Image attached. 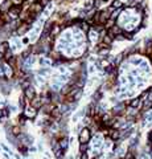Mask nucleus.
I'll use <instances>...</instances> for the list:
<instances>
[{
    "label": "nucleus",
    "instance_id": "1",
    "mask_svg": "<svg viewBox=\"0 0 152 159\" xmlns=\"http://www.w3.org/2000/svg\"><path fill=\"white\" fill-rule=\"evenodd\" d=\"M91 138H93V131L90 127H87V126H85L78 134L79 145H89L91 142Z\"/></svg>",
    "mask_w": 152,
    "mask_h": 159
},
{
    "label": "nucleus",
    "instance_id": "2",
    "mask_svg": "<svg viewBox=\"0 0 152 159\" xmlns=\"http://www.w3.org/2000/svg\"><path fill=\"white\" fill-rule=\"evenodd\" d=\"M23 116L28 119V121H33V119L38 116V110L33 108L32 105H30V102L25 106V108L23 109Z\"/></svg>",
    "mask_w": 152,
    "mask_h": 159
},
{
    "label": "nucleus",
    "instance_id": "3",
    "mask_svg": "<svg viewBox=\"0 0 152 159\" xmlns=\"http://www.w3.org/2000/svg\"><path fill=\"white\" fill-rule=\"evenodd\" d=\"M23 94H24L25 98L30 102V101H32L34 97L37 96V90H36V88H34L33 85H30V86H28V88H25L24 92H23Z\"/></svg>",
    "mask_w": 152,
    "mask_h": 159
},
{
    "label": "nucleus",
    "instance_id": "4",
    "mask_svg": "<svg viewBox=\"0 0 152 159\" xmlns=\"http://www.w3.org/2000/svg\"><path fill=\"white\" fill-rule=\"evenodd\" d=\"M13 7L12 0H3L0 3V13H8V11Z\"/></svg>",
    "mask_w": 152,
    "mask_h": 159
},
{
    "label": "nucleus",
    "instance_id": "5",
    "mask_svg": "<svg viewBox=\"0 0 152 159\" xmlns=\"http://www.w3.org/2000/svg\"><path fill=\"white\" fill-rule=\"evenodd\" d=\"M60 147L62 149V150H68V147H69V138L68 137H64V138H61L60 139Z\"/></svg>",
    "mask_w": 152,
    "mask_h": 159
},
{
    "label": "nucleus",
    "instance_id": "6",
    "mask_svg": "<svg viewBox=\"0 0 152 159\" xmlns=\"http://www.w3.org/2000/svg\"><path fill=\"white\" fill-rule=\"evenodd\" d=\"M77 159H90V157H89V153H79V155Z\"/></svg>",
    "mask_w": 152,
    "mask_h": 159
},
{
    "label": "nucleus",
    "instance_id": "7",
    "mask_svg": "<svg viewBox=\"0 0 152 159\" xmlns=\"http://www.w3.org/2000/svg\"><path fill=\"white\" fill-rule=\"evenodd\" d=\"M150 141H151V143H152V131H151V134H150Z\"/></svg>",
    "mask_w": 152,
    "mask_h": 159
},
{
    "label": "nucleus",
    "instance_id": "8",
    "mask_svg": "<svg viewBox=\"0 0 152 159\" xmlns=\"http://www.w3.org/2000/svg\"><path fill=\"white\" fill-rule=\"evenodd\" d=\"M151 157H152V150H151Z\"/></svg>",
    "mask_w": 152,
    "mask_h": 159
},
{
    "label": "nucleus",
    "instance_id": "9",
    "mask_svg": "<svg viewBox=\"0 0 152 159\" xmlns=\"http://www.w3.org/2000/svg\"><path fill=\"white\" fill-rule=\"evenodd\" d=\"M25 2H28V0H25Z\"/></svg>",
    "mask_w": 152,
    "mask_h": 159
}]
</instances>
